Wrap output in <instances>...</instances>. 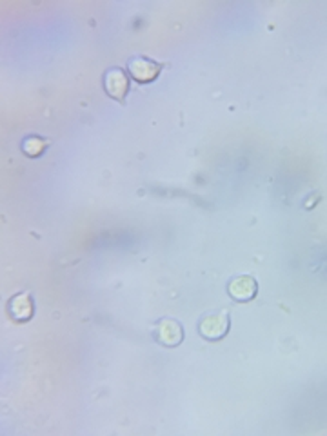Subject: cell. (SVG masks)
<instances>
[{"label": "cell", "mask_w": 327, "mask_h": 436, "mask_svg": "<svg viewBox=\"0 0 327 436\" xmlns=\"http://www.w3.org/2000/svg\"><path fill=\"white\" fill-rule=\"evenodd\" d=\"M256 280L253 277H238L229 282V295L238 302H247L256 295Z\"/></svg>", "instance_id": "5b68a950"}, {"label": "cell", "mask_w": 327, "mask_h": 436, "mask_svg": "<svg viewBox=\"0 0 327 436\" xmlns=\"http://www.w3.org/2000/svg\"><path fill=\"white\" fill-rule=\"evenodd\" d=\"M154 336L160 344L168 345V347H175L180 342L184 340V329L182 326L175 320H162L157 326V331H154Z\"/></svg>", "instance_id": "3957f363"}, {"label": "cell", "mask_w": 327, "mask_h": 436, "mask_svg": "<svg viewBox=\"0 0 327 436\" xmlns=\"http://www.w3.org/2000/svg\"><path fill=\"white\" fill-rule=\"evenodd\" d=\"M227 331H229V317L226 311L207 315L200 322V333L207 340H220L227 335Z\"/></svg>", "instance_id": "6da1fadb"}, {"label": "cell", "mask_w": 327, "mask_h": 436, "mask_svg": "<svg viewBox=\"0 0 327 436\" xmlns=\"http://www.w3.org/2000/svg\"><path fill=\"white\" fill-rule=\"evenodd\" d=\"M106 91L115 101L122 102L130 91V78L122 69H111L106 75Z\"/></svg>", "instance_id": "277c9868"}, {"label": "cell", "mask_w": 327, "mask_h": 436, "mask_svg": "<svg viewBox=\"0 0 327 436\" xmlns=\"http://www.w3.org/2000/svg\"><path fill=\"white\" fill-rule=\"evenodd\" d=\"M160 71H162V64L154 62L145 57H136L130 62V73L131 77L135 78L136 82H142V84H148V82H153L154 78L159 77Z\"/></svg>", "instance_id": "7a4b0ae2"}, {"label": "cell", "mask_w": 327, "mask_h": 436, "mask_svg": "<svg viewBox=\"0 0 327 436\" xmlns=\"http://www.w3.org/2000/svg\"><path fill=\"white\" fill-rule=\"evenodd\" d=\"M10 313L15 320H20V322H26L33 317L35 304L28 293H22V295L13 297V300L10 302Z\"/></svg>", "instance_id": "8992f818"}, {"label": "cell", "mask_w": 327, "mask_h": 436, "mask_svg": "<svg viewBox=\"0 0 327 436\" xmlns=\"http://www.w3.org/2000/svg\"><path fill=\"white\" fill-rule=\"evenodd\" d=\"M48 144H49L48 140L40 139V137H28V139L22 142V149H24V153L28 155V157H39V155H42L44 151H46Z\"/></svg>", "instance_id": "52a82bcc"}]
</instances>
